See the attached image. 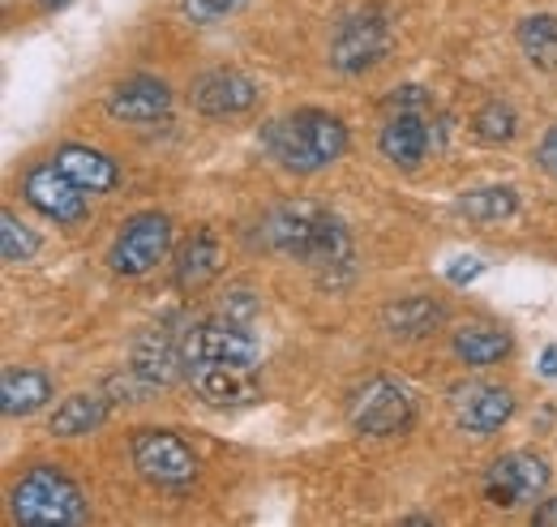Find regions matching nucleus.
<instances>
[{"label": "nucleus", "instance_id": "f03ea898", "mask_svg": "<svg viewBox=\"0 0 557 527\" xmlns=\"http://www.w3.org/2000/svg\"><path fill=\"white\" fill-rule=\"evenodd\" d=\"M262 142H267V150L275 155L287 172L309 176V172L331 168L348 150V130H344L339 117L305 108V112H296L287 121H271L267 133H262Z\"/></svg>", "mask_w": 557, "mask_h": 527}, {"label": "nucleus", "instance_id": "7c9ffc66", "mask_svg": "<svg viewBox=\"0 0 557 527\" xmlns=\"http://www.w3.org/2000/svg\"><path fill=\"white\" fill-rule=\"evenodd\" d=\"M541 373H545V378H557V347H545V356H541Z\"/></svg>", "mask_w": 557, "mask_h": 527}, {"label": "nucleus", "instance_id": "c756f323", "mask_svg": "<svg viewBox=\"0 0 557 527\" xmlns=\"http://www.w3.org/2000/svg\"><path fill=\"white\" fill-rule=\"evenodd\" d=\"M481 274V262L476 258H468V266H450V279L455 283H468V279H476Z\"/></svg>", "mask_w": 557, "mask_h": 527}, {"label": "nucleus", "instance_id": "2f4dec72", "mask_svg": "<svg viewBox=\"0 0 557 527\" xmlns=\"http://www.w3.org/2000/svg\"><path fill=\"white\" fill-rule=\"evenodd\" d=\"M44 9H61V4H70V0H39Z\"/></svg>", "mask_w": 557, "mask_h": 527}, {"label": "nucleus", "instance_id": "20e7f679", "mask_svg": "<svg viewBox=\"0 0 557 527\" xmlns=\"http://www.w3.org/2000/svg\"><path fill=\"white\" fill-rule=\"evenodd\" d=\"M417 420V403L399 382L373 378L351 395V429L369 433V438H395L408 433Z\"/></svg>", "mask_w": 557, "mask_h": 527}, {"label": "nucleus", "instance_id": "dca6fc26", "mask_svg": "<svg viewBox=\"0 0 557 527\" xmlns=\"http://www.w3.org/2000/svg\"><path fill=\"white\" fill-rule=\"evenodd\" d=\"M382 155L395 163V168H420V159L429 155V125L420 112H395L386 125H382V137H377Z\"/></svg>", "mask_w": 557, "mask_h": 527}, {"label": "nucleus", "instance_id": "6ab92c4d", "mask_svg": "<svg viewBox=\"0 0 557 527\" xmlns=\"http://www.w3.org/2000/svg\"><path fill=\"white\" fill-rule=\"evenodd\" d=\"M52 399V378L39 369H4L0 378V407L4 416H30Z\"/></svg>", "mask_w": 557, "mask_h": 527}, {"label": "nucleus", "instance_id": "a211bd4d", "mask_svg": "<svg viewBox=\"0 0 557 527\" xmlns=\"http://www.w3.org/2000/svg\"><path fill=\"white\" fill-rule=\"evenodd\" d=\"M57 163L70 172L86 194H108V189H116V181H121L116 163H112L103 150H90V146H61V150H57Z\"/></svg>", "mask_w": 557, "mask_h": 527}, {"label": "nucleus", "instance_id": "9b49d317", "mask_svg": "<svg viewBox=\"0 0 557 527\" xmlns=\"http://www.w3.org/2000/svg\"><path fill=\"white\" fill-rule=\"evenodd\" d=\"M189 99L202 117H240L258 103V82L236 69H210L194 82Z\"/></svg>", "mask_w": 557, "mask_h": 527}, {"label": "nucleus", "instance_id": "6e6552de", "mask_svg": "<svg viewBox=\"0 0 557 527\" xmlns=\"http://www.w3.org/2000/svg\"><path fill=\"white\" fill-rule=\"evenodd\" d=\"M168 249H172V223H168V215L146 210V215H134L121 228L108 262H112L116 274H146V270H154V266L168 258Z\"/></svg>", "mask_w": 557, "mask_h": 527}, {"label": "nucleus", "instance_id": "1a4fd4ad", "mask_svg": "<svg viewBox=\"0 0 557 527\" xmlns=\"http://www.w3.org/2000/svg\"><path fill=\"white\" fill-rule=\"evenodd\" d=\"M26 201H30L44 219H52V223H61V228H73V223H82V219L90 215L86 189L73 181L61 163H39V168L26 172Z\"/></svg>", "mask_w": 557, "mask_h": 527}, {"label": "nucleus", "instance_id": "4be33fe9", "mask_svg": "<svg viewBox=\"0 0 557 527\" xmlns=\"http://www.w3.org/2000/svg\"><path fill=\"white\" fill-rule=\"evenodd\" d=\"M103 420H108V399L103 395H70L52 416V433L57 438H82V433H95Z\"/></svg>", "mask_w": 557, "mask_h": 527}, {"label": "nucleus", "instance_id": "39448f33", "mask_svg": "<svg viewBox=\"0 0 557 527\" xmlns=\"http://www.w3.org/2000/svg\"><path fill=\"white\" fill-rule=\"evenodd\" d=\"M129 455H134V467L159 489H185L198 476L194 451L168 429H138L129 442Z\"/></svg>", "mask_w": 557, "mask_h": 527}, {"label": "nucleus", "instance_id": "0eeeda50", "mask_svg": "<svg viewBox=\"0 0 557 527\" xmlns=\"http://www.w3.org/2000/svg\"><path fill=\"white\" fill-rule=\"evenodd\" d=\"M181 347H185V369L194 365H258L262 347L240 322H202V327L185 330L181 334Z\"/></svg>", "mask_w": 557, "mask_h": 527}, {"label": "nucleus", "instance_id": "f257e3e1", "mask_svg": "<svg viewBox=\"0 0 557 527\" xmlns=\"http://www.w3.org/2000/svg\"><path fill=\"white\" fill-rule=\"evenodd\" d=\"M267 249L305 266H344L351 258L348 228L318 201H283L262 223Z\"/></svg>", "mask_w": 557, "mask_h": 527}, {"label": "nucleus", "instance_id": "5701e85b", "mask_svg": "<svg viewBox=\"0 0 557 527\" xmlns=\"http://www.w3.org/2000/svg\"><path fill=\"white\" fill-rule=\"evenodd\" d=\"M519 48L536 69H557V17L532 13L519 22Z\"/></svg>", "mask_w": 557, "mask_h": 527}, {"label": "nucleus", "instance_id": "a878e982", "mask_svg": "<svg viewBox=\"0 0 557 527\" xmlns=\"http://www.w3.org/2000/svg\"><path fill=\"white\" fill-rule=\"evenodd\" d=\"M472 125H476V137H485V142H510V137L519 133V117H515L510 103L493 99V103H485V108L476 112Z\"/></svg>", "mask_w": 557, "mask_h": 527}, {"label": "nucleus", "instance_id": "ddd939ff", "mask_svg": "<svg viewBox=\"0 0 557 527\" xmlns=\"http://www.w3.org/2000/svg\"><path fill=\"white\" fill-rule=\"evenodd\" d=\"M108 112H112L116 121H125V125L159 121V117L172 112V90H168V82L146 77V73L125 77V82L112 86V95H108Z\"/></svg>", "mask_w": 557, "mask_h": 527}, {"label": "nucleus", "instance_id": "f8f14e48", "mask_svg": "<svg viewBox=\"0 0 557 527\" xmlns=\"http://www.w3.org/2000/svg\"><path fill=\"white\" fill-rule=\"evenodd\" d=\"M450 407H455L459 429H468L476 438H488V433H497L515 416V395L502 391V387L476 382V387H455L450 391Z\"/></svg>", "mask_w": 557, "mask_h": 527}, {"label": "nucleus", "instance_id": "bb28decb", "mask_svg": "<svg viewBox=\"0 0 557 527\" xmlns=\"http://www.w3.org/2000/svg\"><path fill=\"white\" fill-rule=\"evenodd\" d=\"M245 0H185V13L194 17V22H219V17H227V13H236Z\"/></svg>", "mask_w": 557, "mask_h": 527}, {"label": "nucleus", "instance_id": "393cba45", "mask_svg": "<svg viewBox=\"0 0 557 527\" xmlns=\"http://www.w3.org/2000/svg\"><path fill=\"white\" fill-rule=\"evenodd\" d=\"M35 254H39V236L13 210H4L0 215V258L9 266H17V262H30Z\"/></svg>", "mask_w": 557, "mask_h": 527}, {"label": "nucleus", "instance_id": "7ed1b4c3", "mask_svg": "<svg viewBox=\"0 0 557 527\" xmlns=\"http://www.w3.org/2000/svg\"><path fill=\"white\" fill-rule=\"evenodd\" d=\"M13 519L26 527H57V524H82L86 519V498L65 471L57 467H35L22 476L9 493Z\"/></svg>", "mask_w": 557, "mask_h": 527}, {"label": "nucleus", "instance_id": "9d476101", "mask_svg": "<svg viewBox=\"0 0 557 527\" xmlns=\"http://www.w3.org/2000/svg\"><path fill=\"white\" fill-rule=\"evenodd\" d=\"M391 48V26L377 13H351L335 26L331 39V65L344 73H360V69L377 65Z\"/></svg>", "mask_w": 557, "mask_h": 527}, {"label": "nucleus", "instance_id": "2eb2a0df", "mask_svg": "<svg viewBox=\"0 0 557 527\" xmlns=\"http://www.w3.org/2000/svg\"><path fill=\"white\" fill-rule=\"evenodd\" d=\"M134 373H141L150 387H172L185 369V347L168 330H146L134 343Z\"/></svg>", "mask_w": 557, "mask_h": 527}, {"label": "nucleus", "instance_id": "412c9836", "mask_svg": "<svg viewBox=\"0 0 557 527\" xmlns=\"http://www.w3.org/2000/svg\"><path fill=\"white\" fill-rule=\"evenodd\" d=\"M455 356L468 365V369H485V365H497L506 352H510V339L506 330H493V327H463L455 330Z\"/></svg>", "mask_w": 557, "mask_h": 527}, {"label": "nucleus", "instance_id": "cd10ccee", "mask_svg": "<svg viewBox=\"0 0 557 527\" xmlns=\"http://www.w3.org/2000/svg\"><path fill=\"white\" fill-rule=\"evenodd\" d=\"M541 163L557 176V125L545 133V142H541Z\"/></svg>", "mask_w": 557, "mask_h": 527}, {"label": "nucleus", "instance_id": "4468645a", "mask_svg": "<svg viewBox=\"0 0 557 527\" xmlns=\"http://www.w3.org/2000/svg\"><path fill=\"white\" fill-rule=\"evenodd\" d=\"M189 378L210 407H245L258 399V378L249 365H194Z\"/></svg>", "mask_w": 557, "mask_h": 527}, {"label": "nucleus", "instance_id": "c85d7f7f", "mask_svg": "<svg viewBox=\"0 0 557 527\" xmlns=\"http://www.w3.org/2000/svg\"><path fill=\"white\" fill-rule=\"evenodd\" d=\"M532 524H536V527H557V498H549V502H541V506H536Z\"/></svg>", "mask_w": 557, "mask_h": 527}, {"label": "nucleus", "instance_id": "b1692460", "mask_svg": "<svg viewBox=\"0 0 557 527\" xmlns=\"http://www.w3.org/2000/svg\"><path fill=\"white\" fill-rule=\"evenodd\" d=\"M515 210H519V198H515V189H506V185H493V189H476V194L459 198V215H468V219H476V223H493V219H506V215H515Z\"/></svg>", "mask_w": 557, "mask_h": 527}, {"label": "nucleus", "instance_id": "f3484780", "mask_svg": "<svg viewBox=\"0 0 557 527\" xmlns=\"http://www.w3.org/2000/svg\"><path fill=\"white\" fill-rule=\"evenodd\" d=\"M446 322V305H437L433 296H408L382 309V327L391 330L395 339H424Z\"/></svg>", "mask_w": 557, "mask_h": 527}, {"label": "nucleus", "instance_id": "423d86ee", "mask_svg": "<svg viewBox=\"0 0 557 527\" xmlns=\"http://www.w3.org/2000/svg\"><path fill=\"white\" fill-rule=\"evenodd\" d=\"M549 480H554V471L541 455L515 451V455H502V459L488 463L485 498L488 506H497V511H519V506L536 502L549 489Z\"/></svg>", "mask_w": 557, "mask_h": 527}, {"label": "nucleus", "instance_id": "aec40b11", "mask_svg": "<svg viewBox=\"0 0 557 527\" xmlns=\"http://www.w3.org/2000/svg\"><path fill=\"white\" fill-rule=\"evenodd\" d=\"M219 266H223V254H219L214 232H198V236L176 254V287L202 292L210 279L219 274Z\"/></svg>", "mask_w": 557, "mask_h": 527}]
</instances>
